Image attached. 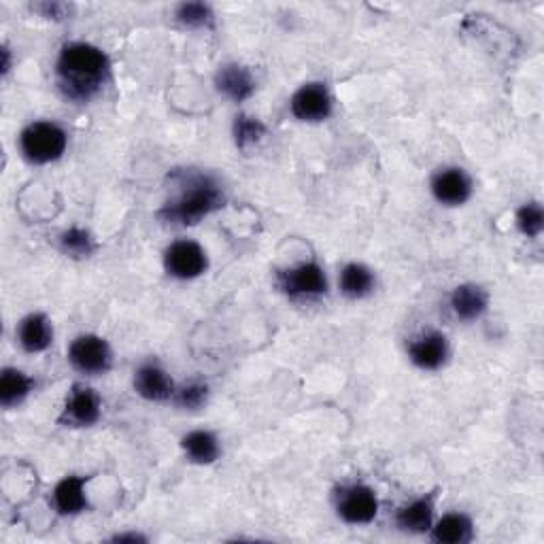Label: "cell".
Wrapping results in <instances>:
<instances>
[{
	"mask_svg": "<svg viewBox=\"0 0 544 544\" xmlns=\"http://www.w3.org/2000/svg\"><path fill=\"white\" fill-rule=\"evenodd\" d=\"M111 77L109 56L92 43H66L56 60V83L66 100L90 102Z\"/></svg>",
	"mask_w": 544,
	"mask_h": 544,
	"instance_id": "6da1fadb",
	"label": "cell"
},
{
	"mask_svg": "<svg viewBox=\"0 0 544 544\" xmlns=\"http://www.w3.org/2000/svg\"><path fill=\"white\" fill-rule=\"evenodd\" d=\"M173 179L179 185V192L164 202L160 209V219L170 226H196L204 217L224 207L226 196L215 177L196 173V170H183L175 173Z\"/></svg>",
	"mask_w": 544,
	"mask_h": 544,
	"instance_id": "7a4b0ae2",
	"label": "cell"
},
{
	"mask_svg": "<svg viewBox=\"0 0 544 544\" xmlns=\"http://www.w3.org/2000/svg\"><path fill=\"white\" fill-rule=\"evenodd\" d=\"M68 147L66 130L49 119H39V122L28 124L20 132V151L26 162L45 166L58 162Z\"/></svg>",
	"mask_w": 544,
	"mask_h": 544,
	"instance_id": "3957f363",
	"label": "cell"
},
{
	"mask_svg": "<svg viewBox=\"0 0 544 544\" xmlns=\"http://www.w3.org/2000/svg\"><path fill=\"white\" fill-rule=\"evenodd\" d=\"M164 270L177 281H194L209 270V253L192 238L170 243L164 249Z\"/></svg>",
	"mask_w": 544,
	"mask_h": 544,
	"instance_id": "277c9868",
	"label": "cell"
},
{
	"mask_svg": "<svg viewBox=\"0 0 544 544\" xmlns=\"http://www.w3.org/2000/svg\"><path fill=\"white\" fill-rule=\"evenodd\" d=\"M68 362L85 377H98L111 370L113 351L107 338L98 334H79L68 347Z\"/></svg>",
	"mask_w": 544,
	"mask_h": 544,
	"instance_id": "5b68a950",
	"label": "cell"
},
{
	"mask_svg": "<svg viewBox=\"0 0 544 544\" xmlns=\"http://www.w3.org/2000/svg\"><path fill=\"white\" fill-rule=\"evenodd\" d=\"M277 287L292 300L319 298L328 292V277L317 262H304L277 272Z\"/></svg>",
	"mask_w": 544,
	"mask_h": 544,
	"instance_id": "8992f818",
	"label": "cell"
},
{
	"mask_svg": "<svg viewBox=\"0 0 544 544\" xmlns=\"http://www.w3.org/2000/svg\"><path fill=\"white\" fill-rule=\"evenodd\" d=\"M336 515L347 525H368L379 515V498L372 487L353 483L336 493Z\"/></svg>",
	"mask_w": 544,
	"mask_h": 544,
	"instance_id": "52a82bcc",
	"label": "cell"
},
{
	"mask_svg": "<svg viewBox=\"0 0 544 544\" xmlns=\"http://www.w3.org/2000/svg\"><path fill=\"white\" fill-rule=\"evenodd\" d=\"M289 111L304 124H319L334 111V98L328 90L326 83L311 81L304 83L294 92L292 100H289Z\"/></svg>",
	"mask_w": 544,
	"mask_h": 544,
	"instance_id": "ba28073f",
	"label": "cell"
},
{
	"mask_svg": "<svg viewBox=\"0 0 544 544\" xmlns=\"http://www.w3.org/2000/svg\"><path fill=\"white\" fill-rule=\"evenodd\" d=\"M102 415V400L96 389L88 385H73L66 394L58 423L64 428H92Z\"/></svg>",
	"mask_w": 544,
	"mask_h": 544,
	"instance_id": "9c48e42d",
	"label": "cell"
},
{
	"mask_svg": "<svg viewBox=\"0 0 544 544\" xmlns=\"http://www.w3.org/2000/svg\"><path fill=\"white\" fill-rule=\"evenodd\" d=\"M430 192L442 207H462L472 198L474 183L464 168L447 166L432 177Z\"/></svg>",
	"mask_w": 544,
	"mask_h": 544,
	"instance_id": "30bf717a",
	"label": "cell"
},
{
	"mask_svg": "<svg viewBox=\"0 0 544 544\" xmlns=\"http://www.w3.org/2000/svg\"><path fill=\"white\" fill-rule=\"evenodd\" d=\"M406 351H408V360L413 362V366L425 372L440 370L447 364L451 355L447 336L436 330H428L415 336L411 343H408Z\"/></svg>",
	"mask_w": 544,
	"mask_h": 544,
	"instance_id": "8fae6325",
	"label": "cell"
},
{
	"mask_svg": "<svg viewBox=\"0 0 544 544\" xmlns=\"http://www.w3.org/2000/svg\"><path fill=\"white\" fill-rule=\"evenodd\" d=\"M132 385L136 394L149 402H173L177 389L173 377L156 362H145L136 368Z\"/></svg>",
	"mask_w": 544,
	"mask_h": 544,
	"instance_id": "7c38bea8",
	"label": "cell"
},
{
	"mask_svg": "<svg viewBox=\"0 0 544 544\" xmlns=\"http://www.w3.org/2000/svg\"><path fill=\"white\" fill-rule=\"evenodd\" d=\"M215 88L221 96L241 105L255 94V77L247 66L238 62H228L217 68L215 73Z\"/></svg>",
	"mask_w": 544,
	"mask_h": 544,
	"instance_id": "4fadbf2b",
	"label": "cell"
},
{
	"mask_svg": "<svg viewBox=\"0 0 544 544\" xmlns=\"http://www.w3.org/2000/svg\"><path fill=\"white\" fill-rule=\"evenodd\" d=\"M88 476L81 474H68L56 485L51 500H54L56 513L62 517H75L85 513L90 508L88 493H85V485H88Z\"/></svg>",
	"mask_w": 544,
	"mask_h": 544,
	"instance_id": "5bb4252c",
	"label": "cell"
},
{
	"mask_svg": "<svg viewBox=\"0 0 544 544\" xmlns=\"http://www.w3.org/2000/svg\"><path fill=\"white\" fill-rule=\"evenodd\" d=\"M436 493H428L398 508L396 527L404 534H428L434 525Z\"/></svg>",
	"mask_w": 544,
	"mask_h": 544,
	"instance_id": "9a60e30c",
	"label": "cell"
},
{
	"mask_svg": "<svg viewBox=\"0 0 544 544\" xmlns=\"http://www.w3.org/2000/svg\"><path fill=\"white\" fill-rule=\"evenodd\" d=\"M15 336L26 353H43L54 343V326L45 313H30L17 323Z\"/></svg>",
	"mask_w": 544,
	"mask_h": 544,
	"instance_id": "2e32d148",
	"label": "cell"
},
{
	"mask_svg": "<svg viewBox=\"0 0 544 544\" xmlns=\"http://www.w3.org/2000/svg\"><path fill=\"white\" fill-rule=\"evenodd\" d=\"M449 304H451V311L457 319L476 321L485 315L487 306H489V296L481 285L462 283L451 292Z\"/></svg>",
	"mask_w": 544,
	"mask_h": 544,
	"instance_id": "e0dca14e",
	"label": "cell"
},
{
	"mask_svg": "<svg viewBox=\"0 0 544 544\" xmlns=\"http://www.w3.org/2000/svg\"><path fill=\"white\" fill-rule=\"evenodd\" d=\"M338 287L340 294L349 300H362L368 298L374 287H377V277H374L372 268H368L362 262H349L343 266L338 275Z\"/></svg>",
	"mask_w": 544,
	"mask_h": 544,
	"instance_id": "ac0fdd59",
	"label": "cell"
},
{
	"mask_svg": "<svg viewBox=\"0 0 544 544\" xmlns=\"http://www.w3.org/2000/svg\"><path fill=\"white\" fill-rule=\"evenodd\" d=\"M183 455L196 466H211L219 459L221 445L211 430H192L181 438Z\"/></svg>",
	"mask_w": 544,
	"mask_h": 544,
	"instance_id": "d6986e66",
	"label": "cell"
},
{
	"mask_svg": "<svg viewBox=\"0 0 544 544\" xmlns=\"http://www.w3.org/2000/svg\"><path fill=\"white\" fill-rule=\"evenodd\" d=\"M428 534L438 544H466L474 538V523L464 513H447L434 521Z\"/></svg>",
	"mask_w": 544,
	"mask_h": 544,
	"instance_id": "ffe728a7",
	"label": "cell"
},
{
	"mask_svg": "<svg viewBox=\"0 0 544 544\" xmlns=\"http://www.w3.org/2000/svg\"><path fill=\"white\" fill-rule=\"evenodd\" d=\"M34 387H37V381L24 370L5 368L3 374H0V404H3L7 411L9 408L20 406L32 394Z\"/></svg>",
	"mask_w": 544,
	"mask_h": 544,
	"instance_id": "44dd1931",
	"label": "cell"
},
{
	"mask_svg": "<svg viewBox=\"0 0 544 544\" xmlns=\"http://www.w3.org/2000/svg\"><path fill=\"white\" fill-rule=\"evenodd\" d=\"M232 136H234V145L241 151H247L264 139L266 126H264L262 119L241 113V115L234 117Z\"/></svg>",
	"mask_w": 544,
	"mask_h": 544,
	"instance_id": "7402d4cb",
	"label": "cell"
},
{
	"mask_svg": "<svg viewBox=\"0 0 544 544\" xmlns=\"http://www.w3.org/2000/svg\"><path fill=\"white\" fill-rule=\"evenodd\" d=\"M175 17L183 28L190 30H209L215 26V11L207 3H181Z\"/></svg>",
	"mask_w": 544,
	"mask_h": 544,
	"instance_id": "603a6c76",
	"label": "cell"
},
{
	"mask_svg": "<svg viewBox=\"0 0 544 544\" xmlns=\"http://www.w3.org/2000/svg\"><path fill=\"white\" fill-rule=\"evenodd\" d=\"M60 249L73 258H90L96 251L94 236L83 228H68L60 234Z\"/></svg>",
	"mask_w": 544,
	"mask_h": 544,
	"instance_id": "cb8c5ba5",
	"label": "cell"
},
{
	"mask_svg": "<svg viewBox=\"0 0 544 544\" xmlns=\"http://www.w3.org/2000/svg\"><path fill=\"white\" fill-rule=\"evenodd\" d=\"M209 400V385L202 381H192L185 383L175 389L173 402L183 408V411H198Z\"/></svg>",
	"mask_w": 544,
	"mask_h": 544,
	"instance_id": "d4e9b609",
	"label": "cell"
},
{
	"mask_svg": "<svg viewBox=\"0 0 544 544\" xmlns=\"http://www.w3.org/2000/svg\"><path fill=\"white\" fill-rule=\"evenodd\" d=\"M517 228L527 238H538L544 230V211L540 202H525L517 211Z\"/></svg>",
	"mask_w": 544,
	"mask_h": 544,
	"instance_id": "484cf974",
	"label": "cell"
},
{
	"mask_svg": "<svg viewBox=\"0 0 544 544\" xmlns=\"http://www.w3.org/2000/svg\"><path fill=\"white\" fill-rule=\"evenodd\" d=\"M32 11L41 13L47 20H66V17H71L73 7L66 3H34Z\"/></svg>",
	"mask_w": 544,
	"mask_h": 544,
	"instance_id": "4316f807",
	"label": "cell"
},
{
	"mask_svg": "<svg viewBox=\"0 0 544 544\" xmlns=\"http://www.w3.org/2000/svg\"><path fill=\"white\" fill-rule=\"evenodd\" d=\"M111 542H130V544H136V542H147V536L139 534V532H122V534H115L111 538Z\"/></svg>",
	"mask_w": 544,
	"mask_h": 544,
	"instance_id": "83f0119b",
	"label": "cell"
},
{
	"mask_svg": "<svg viewBox=\"0 0 544 544\" xmlns=\"http://www.w3.org/2000/svg\"><path fill=\"white\" fill-rule=\"evenodd\" d=\"M0 54H3V75H7L11 71V51H9V47H3Z\"/></svg>",
	"mask_w": 544,
	"mask_h": 544,
	"instance_id": "f1b7e54d",
	"label": "cell"
}]
</instances>
